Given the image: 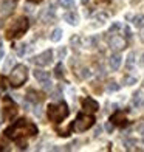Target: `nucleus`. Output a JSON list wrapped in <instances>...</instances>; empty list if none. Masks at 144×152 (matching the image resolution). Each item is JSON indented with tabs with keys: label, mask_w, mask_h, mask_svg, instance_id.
<instances>
[{
	"label": "nucleus",
	"mask_w": 144,
	"mask_h": 152,
	"mask_svg": "<svg viewBox=\"0 0 144 152\" xmlns=\"http://www.w3.org/2000/svg\"><path fill=\"white\" fill-rule=\"evenodd\" d=\"M37 134V127H36V124L28 121V120H17L12 126H9L8 129L5 130V137L6 138H12V140H17V138L20 137H25V135H36Z\"/></svg>",
	"instance_id": "obj_1"
},
{
	"label": "nucleus",
	"mask_w": 144,
	"mask_h": 152,
	"mask_svg": "<svg viewBox=\"0 0 144 152\" xmlns=\"http://www.w3.org/2000/svg\"><path fill=\"white\" fill-rule=\"evenodd\" d=\"M28 26H30L28 19L23 17V16H20V17H17L14 22L9 25V28L6 30V37H8L9 40L19 39L20 36H23V34H25V31L28 30Z\"/></svg>",
	"instance_id": "obj_2"
},
{
	"label": "nucleus",
	"mask_w": 144,
	"mask_h": 152,
	"mask_svg": "<svg viewBox=\"0 0 144 152\" xmlns=\"http://www.w3.org/2000/svg\"><path fill=\"white\" fill-rule=\"evenodd\" d=\"M70 110H68V106L65 102H57V104H50L48 106V118L53 123H60L62 120H65Z\"/></svg>",
	"instance_id": "obj_3"
},
{
	"label": "nucleus",
	"mask_w": 144,
	"mask_h": 152,
	"mask_svg": "<svg viewBox=\"0 0 144 152\" xmlns=\"http://www.w3.org/2000/svg\"><path fill=\"white\" fill-rule=\"evenodd\" d=\"M26 78H28V68H26L23 64H19L11 70L9 82H11L12 87H20L26 81Z\"/></svg>",
	"instance_id": "obj_4"
},
{
	"label": "nucleus",
	"mask_w": 144,
	"mask_h": 152,
	"mask_svg": "<svg viewBox=\"0 0 144 152\" xmlns=\"http://www.w3.org/2000/svg\"><path fill=\"white\" fill-rule=\"evenodd\" d=\"M95 124V118L92 115H87V113H79L76 121H74L73 127L76 132H85L87 129H90Z\"/></svg>",
	"instance_id": "obj_5"
},
{
	"label": "nucleus",
	"mask_w": 144,
	"mask_h": 152,
	"mask_svg": "<svg viewBox=\"0 0 144 152\" xmlns=\"http://www.w3.org/2000/svg\"><path fill=\"white\" fill-rule=\"evenodd\" d=\"M3 102H5V107H3V118L5 120H12L14 116L17 115V106L12 102L11 98H8V96H5L3 98Z\"/></svg>",
	"instance_id": "obj_6"
},
{
	"label": "nucleus",
	"mask_w": 144,
	"mask_h": 152,
	"mask_svg": "<svg viewBox=\"0 0 144 152\" xmlns=\"http://www.w3.org/2000/svg\"><path fill=\"white\" fill-rule=\"evenodd\" d=\"M51 61H53V50H45L44 53L37 54V56L33 59V62L39 67H45V65L50 64Z\"/></svg>",
	"instance_id": "obj_7"
},
{
	"label": "nucleus",
	"mask_w": 144,
	"mask_h": 152,
	"mask_svg": "<svg viewBox=\"0 0 144 152\" xmlns=\"http://www.w3.org/2000/svg\"><path fill=\"white\" fill-rule=\"evenodd\" d=\"M82 109H84L85 112H88V113H95V112L99 110V104L95 99H92V98H84L82 99Z\"/></svg>",
	"instance_id": "obj_8"
},
{
	"label": "nucleus",
	"mask_w": 144,
	"mask_h": 152,
	"mask_svg": "<svg viewBox=\"0 0 144 152\" xmlns=\"http://www.w3.org/2000/svg\"><path fill=\"white\" fill-rule=\"evenodd\" d=\"M108 44H110L112 50L119 51V50H122V48L126 47V40H124V37H121V36H112V39H110Z\"/></svg>",
	"instance_id": "obj_9"
},
{
	"label": "nucleus",
	"mask_w": 144,
	"mask_h": 152,
	"mask_svg": "<svg viewBox=\"0 0 144 152\" xmlns=\"http://www.w3.org/2000/svg\"><path fill=\"white\" fill-rule=\"evenodd\" d=\"M110 121H112L113 124H116V126H126V124H127V118H126L124 112H119V110L112 115Z\"/></svg>",
	"instance_id": "obj_10"
},
{
	"label": "nucleus",
	"mask_w": 144,
	"mask_h": 152,
	"mask_svg": "<svg viewBox=\"0 0 144 152\" xmlns=\"http://www.w3.org/2000/svg\"><path fill=\"white\" fill-rule=\"evenodd\" d=\"M121 61H122L121 54H118V53H116V54H112L110 59H108V65H110L112 70H118L119 65H121Z\"/></svg>",
	"instance_id": "obj_11"
},
{
	"label": "nucleus",
	"mask_w": 144,
	"mask_h": 152,
	"mask_svg": "<svg viewBox=\"0 0 144 152\" xmlns=\"http://www.w3.org/2000/svg\"><path fill=\"white\" fill-rule=\"evenodd\" d=\"M64 20L67 23H70V25H74L76 26L78 23H79V16L76 14V12H67V14H64Z\"/></svg>",
	"instance_id": "obj_12"
},
{
	"label": "nucleus",
	"mask_w": 144,
	"mask_h": 152,
	"mask_svg": "<svg viewBox=\"0 0 144 152\" xmlns=\"http://www.w3.org/2000/svg\"><path fill=\"white\" fill-rule=\"evenodd\" d=\"M26 99H28L30 102H40L44 99V96H40L36 90H33V88H30L28 92H26Z\"/></svg>",
	"instance_id": "obj_13"
},
{
	"label": "nucleus",
	"mask_w": 144,
	"mask_h": 152,
	"mask_svg": "<svg viewBox=\"0 0 144 152\" xmlns=\"http://www.w3.org/2000/svg\"><path fill=\"white\" fill-rule=\"evenodd\" d=\"M33 75H34V78H36L39 82H44L47 79H50V73L45 72V70H34Z\"/></svg>",
	"instance_id": "obj_14"
},
{
	"label": "nucleus",
	"mask_w": 144,
	"mask_h": 152,
	"mask_svg": "<svg viewBox=\"0 0 144 152\" xmlns=\"http://www.w3.org/2000/svg\"><path fill=\"white\" fill-rule=\"evenodd\" d=\"M12 5H14V3L9 2V0H8V2H3L2 5H0V14H2V16H8L11 12V10H12Z\"/></svg>",
	"instance_id": "obj_15"
},
{
	"label": "nucleus",
	"mask_w": 144,
	"mask_h": 152,
	"mask_svg": "<svg viewBox=\"0 0 144 152\" xmlns=\"http://www.w3.org/2000/svg\"><path fill=\"white\" fill-rule=\"evenodd\" d=\"M62 34H64V31L60 28H54L53 33H51V36H50V40L51 42H59V40L62 39Z\"/></svg>",
	"instance_id": "obj_16"
},
{
	"label": "nucleus",
	"mask_w": 144,
	"mask_h": 152,
	"mask_svg": "<svg viewBox=\"0 0 144 152\" xmlns=\"http://www.w3.org/2000/svg\"><path fill=\"white\" fill-rule=\"evenodd\" d=\"M132 104H133L135 107H144V98H143V96H141V93H140V92L133 95Z\"/></svg>",
	"instance_id": "obj_17"
},
{
	"label": "nucleus",
	"mask_w": 144,
	"mask_h": 152,
	"mask_svg": "<svg viewBox=\"0 0 144 152\" xmlns=\"http://www.w3.org/2000/svg\"><path fill=\"white\" fill-rule=\"evenodd\" d=\"M132 22H133V25L136 26V28H143V26H144V16L138 14V16L132 17Z\"/></svg>",
	"instance_id": "obj_18"
},
{
	"label": "nucleus",
	"mask_w": 144,
	"mask_h": 152,
	"mask_svg": "<svg viewBox=\"0 0 144 152\" xmlns=\"http://www.w3.org/2000/svg\"><path fill=\"white\" fill-rule=\"evenodd\" d=\"M133 64H135V53H133V51H130V53L127 54L126 65H127V68H132V67H133Z\"/></svg>",
	"instance_id": "obj_19"
},
{
	"label": "nucleus",
	"mask_w": 144,
	"mask_h": 152,
	"mask_svg": "<svg viewBox=\"0 0 144 152\" xmlns=\"http://www.w3.org/2000/svg\"><path fill=\"white\" fill-rule=\"evenodd\" d=\"M54 75H56V78H59V79L64 76V67H62V64L56 65V68H54Z\"/></svg>",
	"instance_id": "obj_20"
},
{
	"label": "nucleus",
	"mask_w": 144,
	"mask_h": 152,
	"mask_svg": "<svg viewBox=\"0 0 144 152\" xmlns=\"http://www.w3.org/2000/svg\"><path fill=\"white\" fill-rule=\"evenodd\" d=\"M119 90V84H116V82H110V84L107 86V92H118Z\"/></svg>",
	"instance_id": "obj_21"
},
{
	"label": "nucleus",
	"mask_w": 144,
	"mask_h": 152,
	"mask_svg": "<svg viewBox=\"0 0 144 152\" xmlns=\"http://www.w3.org/2000/svg\"><path fill=\"white\" fill-rule=\"evenodd\" d=\"M85 47L87 48H95L96 47V37H88L85 40Z\"/></svg>",
	"instance_id": "obj_22"
},
{
	"label": "nucleus",
	"mask_w": 144,
	"mask_h": 152,
	"mask_svg": "<svg viewBox=\"0 0 144 152\" xmlns=\"http://www.w3.org/2000/svg\"><path fill=\"white\" fill-rule=\"evenodd\" d=\"M124 84H126V86H133V84H136V78H133V76H126V78H124Z\"/></svg>",
	"instance_id": "obj_23"
},
{
	"label": "nucleus",
	"mask_w": 144,
	"mask_h": 152,
	"mask_svg": "<svg viewBox=\"0 0 144 152\" xmlns=\"http://www.w3.org/2000/svg\"><path fill=\"white\" fill-rule=\"evenodd\" d=\"M59 2L64 8H71V6L74 5V0H59Z\"/></svg>",
	"instance_id": "obj_24"
},
{
	"label": "nucleus",
	"mask_w": 144,
	"mask_h": 152,
	"mask_svg": "<svg viewBox=\"0 0 144 152\" xmlns=\"http://www.w3.org/2000/svg\"><path fill=\"white\" fill-rule=\"evenodd\" d=\"M135 143H136L135 140H132V138H129V140H126V141H124V146H126V149H132V146H133Z\"/></svg>",
	"instance_id": "obj_25"
},
{
	"label": "nucleus",
	"mask_w": 144,
	"mask_h": 152,
	"mask_svg": "<svg viewBox=\"0 0 144 152\" xmlns=\"http://www.w3.org/2000/svg\"><path fill=\"white\" fill-rule=\"evenodd\" d=\"M96 20H98L99 23H105V20H107V14H102V12H101V14L96 16Z\"/></svg>",
	"instance_id": "obj_26"
},
{
	"label": "nucleus",
	"mask_w": 144,
	"mask_h": 152,
	"mask_svg": "<svg viewBox=\"0 0 144 152\" xmlns=\"http://www.w3.org/2000/svg\"><path fill=\"white\" fill-rule=\"evenodd\" d=\"M118 30H121V23H119V22H115V23L110 26V30H108V31L115 33V31H118Z\"/></svg>",
	"instance_id": "obj_27"
},
{
	"label": "nucleus",
	"mask_w": 144,
	"mask_h": 152,
	"mask_svg": "<svg viewBox=\"0 0 144 152\" xmlns=\"http://www.w3.org/2000/svg\"><path fill=\"white\" fill-rule=\"evenodd\" d=\"M81 72H82V73H81V76H82V78H90V76H92V72L88 70V68H82Z\"/></svg>",
	"instance_id": "obj_28"
},
{
	"label": "nucleus",
	"mask_w": 144,
	"mask_h": 152,
	"mask_svg": "<svg viewBox=\"0 0 144 152\" xmlns=\"http://www.w3.org/2000/svg\"><path fill=\"white\" fill-rule=\"evenodd\" d=\"M17 53H19V56H23V54L26 53V45H25V44H23V45H20V48H19V51H17Z\"/></svg>",
	"instance_id": "obj_29"
},
{
	"label": "nucleus",
	"mask_w": 144,
	"mask_h": 152,
	"mask_svg": "<svg viewBox=\"0 0 144 152\" xmlns=\"http://www.w3.org/2000/svg\"><path fill=\"white\" fill-rule=\"evenodd\" d=\"M11 64H12V58H9L8 61H6V64H5V67H3V70H5V72H9Z\"/></svg>",
	"instance_id": "obj_30"
},
{
	"label": "nucleus",
	"mask_w": 144,
	"mask_h": 152,
	"mask_svg": "<svg viewBox=\"0 0 144 152\" xmlns=\"http://www.w3.org/2000/svg\"><path fill=\"white\" fill-rule=\"evenodd\" d=\"M42 84H44V90H51V82L48 81V79H47V81H44Z\"/></svg>",
	"instance_id": "obj_31"
},
{
	"label": "nucleus",
	"mask_w": 144,
	"mask_h": 152,
	"mask_svg": "<svg viewBox=\"0 0 144 152\" xmlns=\"http://www.w3.org/2000/svg\"><path fill=\"white\" fill-rule=\"evenodd\" d=\"M136 130H138L140 134H144V121H141L138 126H136Z\"/></svg>",
	"instance_id": "obj_32"
},
{
	"label": "nucleus",
	"mask_w": 144,
	"mask_h": 152,
	"mask_svg": "<svg viewBox=\"0 0 144 152\" xmlns=\"http://www.w3.org/2000/svg\"><path fill=\"white\" fill-rule=\"evenodd\" d=\"M105 130H107V132H112V130H113V123L112 121L105 124Z\"/></svg>",
	"instance_id": "obj_33"
},
{
	"label": "nucleus",
	"mask_w": 144,
	"mask_h": 152,
	"mask_svg": "<svg viewBox=\"0 0 144 152\" xmlns=\"http://www.w3.org/2000/svg\"><path fill=\"white\" fill-rule=\"evenodd\" d=\"M0 90H5V81L2 76H0Z\"/></svg>",
	"instance_id": "obj_34"
},
{
	"label": "nucleus",
	"mask_w": 144,
	"mask_h": 152,
	"mask_svg": "<svg viewBox=\"0 0 144 152\" xmlns=\"http://www.w3.org/2000/svg\"><path fill=\"white\" fill-rule=\"evenodd\" d=\"M65 53H67L65 48H60V50H59V56H60V58H64V56H65Z\"/></svg>",
	"instance_id": "obj_35"
},
{
	"label": "nucleus",
	"mask_w": 144,
	"mask_h": 152,
	"mask_svg": "<svg viewBox=\"0 0 144 152\" xmlns=\"http://www.w3.org/2000/svg\"><path fill=\"white\" fill-rule=\"evenodd\" d=\"M34 115L40 118V116H42V112H40V109H36V110H34Z\"/></svg>",
	"instance_id": "obj_36"
},
{
	"label": "nucleus",
	"mask_w": 144,
	"mask_h": 152,
	"mask_svg": "<svg viewBox=\"0 0 144 152\" xmlns=\"http://www.w3.org/2000/svg\"><path fill=\"white\" fill-rule=\"evenodd\" d=\"M74 44H79V37H71V45Z\"/></svg>",
	"instance_id": "obj_37"
},
{
	"label": "nucleus",
	"mask_w": 144,
	"mask_h": 152,
	"mask_svg": "<svg viewBox=\"0 0 144 152\" xmlns=\"http://www.w3.org/2000/svg\"><path fill=\"white\" fill-rule=\"evenodd\" d=\"M140 65H141V67H144V54H143L141 59H140Z\"/></svg>",
	"instance_id": "obj_38"
},
{
	"label": "nucleus",
	"mask_w": 144,
	"mask_h": 152,
	"mask_svg": "<svg viewBox=\"0 0 144 152\" xmlns=\"http://www.w3.org/2000/svg\"><path fill=\"white\" fill-rule=\"evenodd\" d=\"M28 2H31V3H40V2H44V0H28Z\"/></svg>",
	"instance_id": "obj_39"
},
{
	"label": "nucleus",
	"mask_w": 144,
	"mask_h": 152,
	"mask_svg": "<svg viewBox=\"0 0 144 152\" xmlns=\"http://www.w3.org/2000/svg\"><path fill=\"white\" fill-rule=\"evenodd\" d=\"M99 134H101V127H98V129H96V132H95V135H96V137H98Z\"/></svg>",
	"instance_id": "obj_40"
},
{
	"label": "nucleus",
	"mask_w": 144,
	"mask_h": 152,
	"mask_svg": "<svg viewBox=\"0 0 144 152\" xmlns=\"http://www.w3.org/2000/svg\"><path fill=\"white\" fill-rule=\"evenodd\" d=\"M3 56H5V51H3V50H2V48H0V59H2V58H3Z\"/></svg>",
	"instance_id": "obj_41"
},
{
	"label": "nucleus",
	"mask_w": 144,
	"mask_h": 152,
	"mask_svg": "<svg viewBox=\"0 0 144 152\" xmlns=\"http://www.w3.org/2000/svg\"><path fill=\"white\" fill-rule=\"evenodd\" d=\"M88 2H90V0H82V3H84V5H87Z\"/></svg>",
	"instance_id": "obj_42"
},
{
	"label": "nucleus",
	"mask_w": 144,
	"mask_h": 152,
	"mask_svg": "<svg viewBox=\"0 0 144 152\" xmlns=\"http://www.w3.org/2000/svg\"><path fill=\"white\" fill-rule=\"evenodd\" d=\"M0 124H2V115H0Z\"/></svg>",
	"instance_id": "obj_43"
},
{
	"label": "nucleus",
	"mask_w": 144,
	"mask_h": 152,
	"mask_svg": "<svg viewBox=\"0 0 144 152\" xmlns=\"http://www.w3.org/2000/svg\"><path fill=\"white\" fill-rule=\"evenodd\" d=\"M0 47H2V37H0Z\"/></svg>",
	"instance_id": "obj_44"
},
{
	"label": "nucleus",
	"mask_w": 144,
	"mask_h": 152,
	"mask_svg": "<svg viewBox=\"0 0 144 152\" xmlns=\"http://www.w3.org/2000/svg\"><path fill=\"white\" fill-rule=\"evenodd\" d=\"M99 2H108V0H99Z\"/></svg>",
	"instance_id": "obj_45"
}]
</instances>
